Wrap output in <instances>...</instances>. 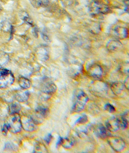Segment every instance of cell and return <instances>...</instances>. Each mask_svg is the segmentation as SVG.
Instances as JSON below:
<instances>
[{"label": "cell", "mask_w": 129, "mask_h": 153, "mask_svg": "<svg viewBox=\"0 0 129 153\" xmlns=\"http://www.w3.org/2000/svg\"><path fill=\"white\" fill-rule=\"evenodd\" d=\"M88 100V97L84 92L81 90L77 91L74 97L72 108L73 111L75 112L82 111L84 109Z\"/></svg>", "instance_id": "1"}, {"label": "cell", "mask_w": 129, "mask_h": 153, "mask_svg": "<svg viewBox=\"0 0 129 153\" xmlns=\"http://www.w3.org/2000/svg\"><path fill=\"white\" fill-rule=\"evenodd\" d=\"M8 130L13 133H17L21 131L22 128L21 117L18 114H10L5 122Z\"/></svg>", "instance_id": "2"}, {"label": "cell", "mask_w": 129, "mask_h": 153, "mask_svg": "<svg viewBox=\"0 0 129 153\" xmlns=\"http://www.w3.org/2000/svg\"><path fill=\"white\" fill-rule=\"evenodd\" d=\"M14 76L10 70L0 68V88H7L14 82Z\"/></svg>", "instance_id": "3"}, {"label": "cell", "mask_w": 129, "mask_h": 153, "mask_svg": "<svg viewBox=\"0 0 129 153\" xmlns=\"http://www.w3.org/2000/svg\"><path fill=\"white\" fill-rule=\"evenodd\" d=\"M90 13L93 15L99 14H106L110 12L108 5L97 1H94L90 4L89 7Z\"/></svg>", "instance_id": "4"}, {"label": "cell", "mask_w": 129, "mask_h": 153, "mask_svg": "<svg viewBox=\"0 0 129 153\" xmlns=\"http://www.w3.org/2000/svg\"><path fill=\"white\" fill-rule=\"evenodd\" d=\"M108 141L111 148L116 152H122L125 148L126 143L122 138L110 135L108 137Z\"/></svg>", "instance_id": "5"}, {"label": "cell", "mask_w": 129, "mask_h": 153, "mask_svg": "<svg viewBox=\"0 0 129 153\" xmlns=\"http://www.w3.org/2000/svg\"><path fill=\"white\" fill-rule=\"evenodd\" d=\"M49 114V110L47 108L39 106L36 108L34 116L31 117L37 125L41 124Z\"/></svg>", "instance_id": "6"}, {"label": "cell", "mask_w": 129, "mask_h": 153, "mask_svg": "<svg viewBox=\"0 0 129 153\" xmlns=\"http://www.w3.org/2000/svg\"><path fill=\"white\" fill-rule=\"evenodd\" d=\"M22 128L26 131H34L37 128V125L29 116H23L21 117Z\"/></svg>", "instance_id": "7"}, {"label": "cell", "mask_w": 129, "mask_h": 153, "mask_svg": "<svg viewBox=\"0 0 129 153\" xmlns=\"http://www.w3.org/2000/svg\"><path fill=\"white\" fill-rule=\"evenodd\" d=\"M41 89L43 93L52 94L56 92L57 88L56 84L51 80L48 78H44L42 82Z\"/></svg>", "instance_id": "8"}, {"label": "cell", "mask_w": 129, "mask_h": 153, "mask_svg": "<svg viewBox=\"0 0 129 153\" xmlns=\"http://www.w3.org/2000/svg\"><path fill=\"white\" fill-rule=\"evenodd\" d=\"M111 35L117 39H124L128 37V30L121 26H116L112 29Z\"/></svg>", "instance_id": "9"}, {"label": "cell", "mask_w": 129, "mask_h": 153, "mask_svg": "<svg viewBox=\"0 0 129 153\" xmlns=\"http://www.w3.org/2000/svg\"><path fill=\"white\" fill-rule=\"evenodd\" d=\"M88 72L89 75L95 79H100L102 75V68L99 65L92 64L88 68Z\"/></svg>", "instance_id": "10"}, {"label": "cell", "mask_w": 129, "mask_h": 153, "mask_svg": "<svg viewBox=\"0 0 129 153\" xmlns=\"http://www.w3.org/2000/svg\"><path fill=\"white\" fill-rule=\"evenodd\" d=\"M94 131L98 137L102 139H106L109 136L108 129L101 124L98 125L94 128Z\"/></svg>", "instance_id": "11"}, {"label": "cell", "mask_w": 129, "mask_h": 153, "mask_svg": "<svg viewBox=\"0 0 129 153\" xmlns=\"http://www.w3.org/2000/svg\"><path fill=\"white\" fill-rule=\"evenodd\" d=\"M122 48V44L118 39L111 40L108 42L106 45V48L111 52L119 51Z\"/></svg>", "instance_id": "12"}, {"label": "cell", "mask_w": 129, "mask_h": 153, "mask_svg": "<svg viewBox=\"0 0 129 153\" xmlns=\"http://www.w3.org/2000/svg\"><path fill=\"white\" fill-rule=\"evenodd\" d=\"M125 89L124 84L120 82H115L111 84V91L115 95L117 96L122 95Z\"/></svg>", "instance_id": "13"}, {"label": "cell", "mask_w": 129, "mask_h": 153, "mask_svg": "<svg viewBox=\"0 0 129 153\" xmlns=\"http://www.w3.org/2000/svg\"><path fill=\"white\" fill-rule=\"evenodd\" d=\"M106 128L109 131L116 132L120 129L118 118H112L106 123Z\"/></svg>", "instance_id": "14"}, {"label": "cell", "mask_w": 129, "mask_h": 153, "mask_svg": "<svg viewBox=\"0 0 129 153\" xmlns=\"http://www.w3.org/2000/svg\"><path fill=\"white\" fill-rule=\"evenodd\" d=\"M29 96V94L28 91H19L15 94V98L18 102H24L28 100Z\"/></svg>", "instance_id": "15"}, {"label": "cell", "mask_w": 129, "mask_h": 153, "mask_svg": "<svg viewBox=\"0 0 129 153\" xmlns=\"http://www.w3.org/2000/svg\"><path fill=\"white\" fill-rule=\"evenodd\" d=\"M74 142L72 139L69 138H59V140L57 143V145H61L66 149H69L73 146Z\"/></svg>", "instance_id": "16"}, {"label": "cell", "mask_w": 129, "mask_h": 153, "mask_svg": "<svg viewBox=\"0 0 129 153\" xmlns=\"http://www.w3.org/2000/svg\"><path fill=\"white\" fill-rule=\"evenodd\" d=\"M18 82L19 86L23 89H28L31 87V82L25 77H20L18 79Z\"/></svg>", "instance_id": "17"}, {"label": "cell", "mask_w": 129, "mask_h": 153, "mask_svg": "<svg viewBox=\"0 0 129 153\" xmlns=\"http://www.w3.org/2000/svg\"><path fill=\"white\" fill-rule=\"evenodd\" d=\"M50 0H29L31 4L35 7H45L49 3Z\"/></svg>", "instance_id": "18"}, {"label": "cell", "mask_w": 129, "mask_h": 153, "mask_svg": "<svg viewBox=\"0 0 129 153\" xmlns=\"http://www.w3.org/2000/svg\"><path fill=\"white\" fill-rule=\"evenodd\" d=\"M21 110V105L16 102L11 104L8 107V111L10 114H18Z\"/></svg>", "instance_id": "19"}, {"label": "cell", "mask_w": 129, "mask_h": 153, "mask_svg": "<svg viewBox=\"0 0 129 153\" xmlns=\"http://www.w3.org/2000/svg\"><path fill=\"white\" fill-rule=\"evenodd\" d=\"M35 148V152H37V153H46L47 151L45 146L41 143H37Z\"/></svg>", "instance_id": "20"}, {"label": "cell", "mask_w": 129, "mask_h": 153, "mask_svg": "<svg viewBox=\"0 0 129 153\" xmlns=\"http://www.w3.org/2000/svg\"><path fill=\"white\" fill-rule=\"evenodd\" d=\"M88 121V118L86 115H83L78 119L76 122V123L79 124H83Z\"/></svg>", "instance_id": "21"}, {"label": "cell", "mask_w": 129, "mask_h": 153, "mask_svg": "<svg viewBox=\"0 0 129 153\" xmlns=\"http://www.w3.org/2000/svg\"><path fill=\"white\" fill-rule=\"evenodd\" d=\"M105 110L110 113H114L116 111L115 107L110 104H106L105 105Z\"/></svg>", "instance_id": "22"}, {"label": "cell", "mask_w": 129, "mask_h": 153, "mask_svg": "<svg viewBox=\"0 0 129 153\" xmlns=\"http://www.w3.org/2000/svg\"><path fill=\"white\" fill-rule=\"evenodd\" d=\"M23 21L25 22L26 23L29 25H33V22L31 19V18H29V16L28 15V14L26 13L25 15H23V18H22Z\"/></svg>", "instance_id": "23"}, {"label": "cell", "mask_w": 129, "mask_h": 153, "mask_svg": "<svg viewBox=\"0 0 129 153\" xmlns=\"http://www.w3.org/2000/svg\"><path fill=\"white\" fill-rule=\"evenodd\" d=\"M52 138V135L51 134H49L44 138V140H45V142H46L47 143H49L51 142Z\"/></svg>", "instance_id": "24"}, {"label": "cell", "mask_w": 129, "mask_h": 153, "mask_svg": "<svg viewBox=\"0 0 129 153\" xmlns=\"http://www.w3.org/2000/svg\"><path fill=\"white\" fill-rule=\"evenodd\" d=\"M2 132H3V134L4 135H7V133L8 131V128L7 126V125H5V124H4V126H3V127H2Z\"/></svg>", "instance_id": "25"}, {"label": "cell", "mask_w": 129, "mask_h": 153, "mask_svg": "<svg viewBox=\"0 0 129 153\" xmlns=\"http://www.w3.org/2000/svg\"><path fill=\"white\" fill-rule=\"evenodd\" d=\"M129 77H127L126 79L125 80V82H124V86H125V87L126 89L127 90L129 89Z\"/></svg>", "instance_id": "26"}, {"label": "cell", "mask_w": 129, "mask_h": 153, "mask_svg": "<svg viewBox=\"0 0 129 153\" xmlns=\"http://www.w3.org/2000/svg\"><path fill=\"white\" fill-rule=\"evenodd\" d=\"M124 3L126 5L127 8H128L129 6V0H124Z\"/></svg>", "instance_id": "27"}, {"label": "cell", "mask_w": 129, "mask_h": 153, "mask_svg": "<svg viewBox=\"0 0 129 153\" xmlns=\"http://www.w3.org/2000/svg\"><path fill=\"white\" fill-rule=\"evenodd\" d=\"M2 9H3V8H2V7H1V4H0V12L1 11Z\"/></svg>", "instance_id": "28"}]
</instances>
